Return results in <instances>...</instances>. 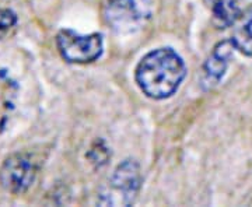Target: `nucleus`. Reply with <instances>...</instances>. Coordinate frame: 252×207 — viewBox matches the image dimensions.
Returning a JSON list of instances; mask_svg holds the SVG:
<instances>
[{
  "label": "nucleus",
  "instance_id": "1",
  "mask_svg": "<svg viewBox=\"0 0 252 207\" xmlns=\"http://www.w3.org/2000/svg\"><path fill=\"white\" fill-rule=\"evenodd\" d=\"M185 74L187 66L180 55L171 48H158L140 59L135 79L146 97L165 99L178 91Z\"/></svg>",
  "mask_w": 252,
  "mask_h": 207
},
{
  "label": "nucleus",
  "instance_id": "2",
  "mask_svg": "<svg viewBox=\"0 0 252 207\" xmlns=\"http://www.w3.org/2000/svg\"><path fill=\"white\" fill-rule=\"evenodd\" d=\"M142 186L140 165L127 158L122 161L99 189V206H130Z\"/></svg>",
  "mask_w": 252,
  "mask_h": 207
},
{
  "label": "nucleus",
  "instance_id": "3",
  "mask_svg": "<svg viewBox=\"0 0 252 207\" xmlns=\"http://www.w3.org/2000/svg\"><path fill=\"white\" fill-rule=\"evenodd\" d=\"M154 0H105L104 17L118 34H133L147 24Z\"/></svg>",
  "mask_w": 252,
  "mask_h": 207
},
{
  "label": "nucleus",
  "instance_id": "4",
  "mask_svg": "<svg viewBox=\"0 0 252 207\" xmlns=\"http://www.w3.org/2000/svg\"><path fill=\"white\" fill-rule=\"evenodd\" d=\"M56 48L66 62L86 64L101 58L104 41L98 32L81 35L72 30H62L56 35Z\"/></svg>",
  "mask_w": 252,
  "mask_h": 207
},
{
  "label": "nucleus",
  "instance_id": "5",
  "mask_svg": "<svg viewBox=\"0 0 252 207\" xmlns=\"http://www.w3.org/2000/svg\"><path fill=\"white\" fill-rule=\"evenodd\" d=\"M38 170L39 165L30 153L11 154L0 167V185L13 195H21L34 183Z\"/></svg>",
  "mask_w": 252,
  "mask_h": 207
},
{
  "label": "nucleus",
  "instance_id": "6",
  "mask_svg": "<svg viewBox=\"0 0 252 207\" xmlns=\"http://www.w3.org/2000/svg\"><path fill=\"white\" fill-rule=\"evenodd\" d=\"M234 49L235 48L231 41H223L215 46V49L212 51L210 56L203 64L202 81L206 86V89H212L217 86L224 77Z\"/></svg>",
  "mask_w": 252,
  "mask_h": 207
},
{
  "label": "nucleus",
  "instance_id": "7",
  "mask_svg": "<svg viewBox=\"0 0 252 207\" xmlns=\"http://www.w3.org/2000/svg\"><path fill=\"white\" fill-rule=\"evenodd\" d=\"M206 7L210 10L213 21L219 28H227L234 26L235 21L241 16V10L237 0H203Z\"/></svg>",
  "mask_w": 252,
  "mask_h": 207
},
{
  "label": "nucleus",
  "instance_id": "8",
  "mask_svg": "<svg viewBox=\"0 0 252 207\" xmlns=\"http://www.w3.org/2000/svg\"><path fill=\"white\" fill-rule=\"evenodd\" d=\"M233 27L230 41L234 48L245 56H252V6L244 14L241 13Z\"/></svg>",
  "mask_w": 252,
  "mask_h": 207
},
{
  "label": "nucleus",
  "instance_id": "9",
  "mask_svg": "<svg viewBox=\"0 0 252 207\" xmlns=\"http://www.w3.org/2000/svg\"><path fill=\"white\" fill-rule=\"evenodd\" d=\"M17 24V14L9 9H0V36L9 32Z\"/></svg>",
  "mask_w": 252,
  "mask_h": 207
}]
</instances>
